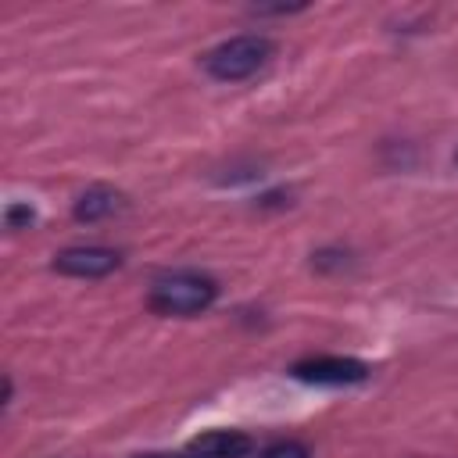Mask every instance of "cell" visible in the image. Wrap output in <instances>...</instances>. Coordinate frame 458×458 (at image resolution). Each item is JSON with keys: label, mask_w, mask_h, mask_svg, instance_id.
<instances>
[{"label": "cell", "mask_w": 458, "mask_h": 458, "mask_svg": "<svg viewBox=\"0 0 458 458\" xmlns=\"http://www.w3.org/2000/svg\"><path fill=\"white\" fill-rule=\"evenodd\" d=\"M218 301V283L208 272L197 268H179V272H165L150 283L147 293V308L168 318H190L208 311Z\"/></svg>", "instance_id": "1"}, {"label": "cell", "mask_w": 458, "mask_h": 458, "mask_svg": "<svg viewBox=\"0 0 458 458\" xmlns=\"http://www.w3.org/2000/svg\"><path fill=\"white\" fill-rule=\"evenodd\" d=\"M272 57H276V43L265 32H240V36L215 43L200 57V68L218 82H243L258 75Z\"/></svg>", "instance_id": "2"}, {"label": "cell", "mask_w": 458, "mask_h": 458, "mask_svg": "<svg viewBox=\"0 0 458 458\" xmlns=\"http://www.w3.org/2000/svg\"><path fill=\"white\" fill-rule=\"evenodd\" d=\"M290 376L311 386H354L365 383L372 376V369L358 358H344V354H311L290 365Z\"/></svg>", "instance_id": "3"}, {"label": "cell", "mask_w": 458, "mask_h": 458, "mask_svg": "<svg viewBox=\"0 0 458 458\" xmlns=\"http://www.w3.org/2000/svg\"><path fill=\"white\" fill-rule=\"evenodd\" d=\"M50 268L61 276H72V279H104L114 268H122V250L100 247V243H75V247L57 250Z\"/></svg>", "instance_id": "4"}, {"label": "cell", "mask_w": 458, "mask_h": 458, "mask_svg": "<svg viewBox=\"0 0 458 458\" xmlns=\"http://www.w3.org/2000/svg\"><path fill=\"white\" fill-rule=\"evenodd\" d=\"M254 451V437L243 429H208L186 444L190 458H247Z\"/></svg>", "instance_id": "5"}, {"label": "cell", "mask_w": 458, "mask_h": 458, "mask_svg": "<svg viewBox=\"0 0 458 458\" xmlns=\"http://www.w3.org/2000/svg\"><path fill=\"white\" fill-rule=\"evenodd\" d=\"M122 208H125V197L118 190H111V186H89V190H82L75 197L72 215H75V222H104V218L118 215Z\"/></svg>", "instance_id": "6"}, {"label": "cell", "mask_w": 458, "mask_h": 458, "mask_svg": "<svg viewBox=\"0 0 458 458\" xmlns=\"http://www.w3.org/2000/svg\"><path fill=\"white\" fill-rule=\"evenodd\" d=\"M4 225H7L11 233H21V229L36 225V208H32V204H21V200H11V204L4 208Z\"/></svg>", "instance_id": "7"}, {"label": "cell", "mask_w": 458, "mask_h": 458, "mask_svg": "<svg viewBox=\"0 0 458 458\" xmlns=\"http://www.w3.org/2000/svg\"><path fill=\"white\" fill-rule=\"evenodd\" d=\"M258 458H311V451L301 440H272L268 447L258 451Z\"/></svg>", "instance_id": "8"}, {"label": "cell", "mask_w": 458, "mask_h": 458, "mask_svg": "<svg viewBox=\"0 0 458 458\" xmlns=\"http://www.w3.org/2000/svg\"><path fill=\"white\" fill-rule=\"evenodd\" d=\"M311 265H315L318 272H326V268H344V265H347V254H344V250H318V254H311Z\"/></svg>", "instance_id": "9"}, {"label": "cell", "mask_w": 458, "mask_h": 458, "mask_svg": "<svg viewBox=\"0 0 458 458\" xmlns=\"http://www.w3.org/2000/svg\"><path fill=\"white\" fill-rule=\"evenodd\" d=\"M129 458H190L186 451H140V454H129Z\"/></svg>", "instance_id": "10"}, {"label": "cell", "mask_w": 458, "mask_h": 458, "mask_svg": "<svg viewBox=\"0 0 458 458\" xmlns=\"http://www.w3.org/2000/svg\"><path fill=\"white\" fill-rule=\"evenodd\" d=\"M454 165H458V150H454Z\"/></svg>", "instance_id": "11"}]
</instances>
